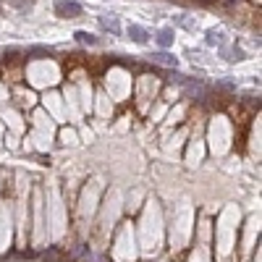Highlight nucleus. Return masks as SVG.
<instances>
[{
	"label": "nucleus",
	"instance_id": "obj_3",
	"mask_svg": "<svg viewBox=\"0 0 262 262\" xmlns=\"http://www.w3.org/2000/svg\"><path fill=\"white\" fill-rule=\"evenodd\" d=\"M129 37H131L134 42L144 45L147 40H150V32H147L144 27H139V24H131V27H129Z\"/></svg>",
	"mask_w": 262,
	"mask_h": 262
},
{
	"label": "nucleus",
	"instance_id": "obj_6",
	"mask_svg": "<svg viewBox=\"0 0 262 262\" xmlns=\"http://www.w3.org/2000/svg\"><path fill=\"white\" fill-rule=\"evenodd\" d=\"M74 37H76V42H82V45H97V37H95V34H89V32H76Z\"/></svg>",
	"mask_w": 262,
	"mask_h": 262
},
{
	"label": "nucleus",
	"instance_id": "obj_7",
	"mask_svg": "<svg viewBox=\"0 0 262 262\" xmlns=\"http://www.w3.org/2000/svg\"><path fill=\"white\" fill-rule=\"evenodd\" d=\"M160 74L165 76V82H170V84H184L186 82V76H181L176 71H160Z\"/></svg>",
	"mask_w": 262,
	"mask_h": 262
},
{
	"label": "nucleus",
	"instance_id": "obj_5",
	"mask_svg": "<svg viewBox=\"0 0 262 262\" xmlns=\"http://www.w3.org/2000/svg\"><path fill=\"white\" fill-rule=\"evenodd\" d=\"M155 40H157V45H160V48H170V45H173V32H170V29H160Z\"/></svg>",
	"mask_w": 262,
	"mask_h": 262
},
{
	"label": "nucleus",
	"instance_id": "obj_4",
	"mask_svg": "<svg viewBox=\"0 0 262 262\" xmlns=\"http://www.w3.org/2000/svg\"><path fill=\"white\" fill-rule=\"evenodd\" d=\"M152 61H155V63H160V66H170V68H176V66H178V61L173 58V55H168V53H155V55H152Z\"/></svg>",
	"mask_w": 262,
	"mask_h": 262
},
{
	"label": "nucleus",
	"instance_id": "obj_1",
	"mask_svg": "<svg viewBox=\"0 0 262 262\" xmlns=\"http://www.w3.org/2000/svg\"><path fill=\"white\" fill-rule=\"evenodd\" d=\"M55 11H58V16H66V19L82 16V6L74 3V0H55Z\"/></svg>",
	"mask_w": 262,
	"mask_h": 262
},
{
	"label": "nucleus",
	"instance_id": "obj_2",
	"mask_svg": "<svg viewBox=\"0 0 262 262\" xmlns=\"http://www.w3.org/2000/svg\"><path fill=\"white\" fill-rule=\"evenodd\" d=\"M100 27L105 29V32H110L113 37H118V34H121V24H118V19L113 16V14H102L100 16Z\"/></svg>",
	"mask_w": 262,
	"mask_h": 262
},
{
	"label": "nucleus",
	"instance_id": "obj_8",
	"mask_svg": "<svg viewBox=\"0 0 262 262\" xmlns=\"http://www.w3.org/2000/svg\"><path fill=\"white\" fill-rule=\"evenodd\" d=\"M207 45H223V32L220 29H210L207 32Z\"/></svg>",
	"mask_w": 262,
	"mask_h": 262
}]
</instances>
